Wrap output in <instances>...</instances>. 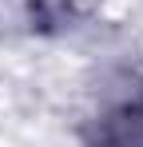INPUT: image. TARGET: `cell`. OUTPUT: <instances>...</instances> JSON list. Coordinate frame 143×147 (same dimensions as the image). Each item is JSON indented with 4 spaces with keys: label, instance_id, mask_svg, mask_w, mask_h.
<instances>
[{
    "label": "cell",
    "instance_id": "1",
    "mask_svg": "<svg viewBox=\"0 0 143 147\" xmlns=\"http://www.w3.org/2000/svg\"><path fill=\"white\" fill-rule=\"evenodd\" d=\"M88 147H143V96L107 111L95 123Z\"/></svg>",
    "mask_w": 143,
    "mask_h": 147
}]
</instances>
